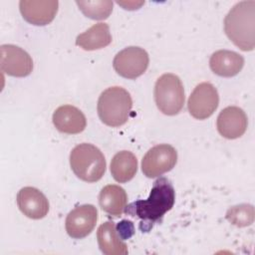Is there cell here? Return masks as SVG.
<instances>
[{
	"label": "cell",
	"instance_id": "obj_15",
	"mask_svg": "<svg viewBox=\"0 0 255 255\" xmlns=\"http://www.w3.org/2000/svg\"><path fill=\"white\" fill-rule=\"evenodd\" d=\"M211 71L224 78L236 76L244 66V58L233 51L219 50L214 52L209 60Z\"/></svg>",
	"mask_w": 255,
	"mask_h": 255
},
{
	"label": "cell",
	"instance_id": "obj_22",
	"mask_svg": "<svg viewBox=\"0 0 255 255\" xmlns=\"http://www.w3.org/2000/svg\"><path fill=\"white\" fill-rule=\"evenodd\" d=\"M116 227H117V230L123 240L129 238L134 233L133 223L128 220H123V221L119 222V224Z\"/></svg>",
	"mask_w": 255,
	"mask_h": 255
},
{
	"label": "cell",
	"instance_id": "obj_1",
	"mask_svg": "<svg viewBox=\"0 0 255 255\" xmlns=\"http://www.w3.org/2000/svg\"><path fill=\"white\" fill-rule=\"evenodd\" d=\"M174 201L175 191L172 183L166 177H159L153 182L149 196L131 202L126 206L125 212L140 219L139 229L147 232L155 223L161 221L163 215L173 207Z\"/></svg>",
	"mask_w": 255,
	"mask_h": 255
},
{
	"label": "cell",
	"instance_id": "obj_9",
	"mask_svg": "<svg viewBox=\"0 0 255 255\" xmlns=\"http://www.w3.org/2000/svg\"><path fill=\"white\" fill-rule=\"evenodd\" d=\"M1 71L8 76L23 78L29 76L33 71V60L22 48L5 44L0 47Z\"/></svg>",
	"mask_w": 255,
	"mask_h": 255
},
{
	"label": "cell",
	"instance_id": "obj_10",
	"mask_svg": "<svg viewBox=\"0 0 255 255\" xmlns=\"http://www.w3.org/2000/svg\"><path fill=\"white\" fill-rule=\"evenodd\" d=\"M98 220V210L92 204H84L73 209L66 218V231L75 239L88 236L95 228Z\"/></svg>",
	"mask_w": 255,
	"mask_h": 255
},
{
	"label": "cell",
	"instance_id": "obj_11",
	"mask_svg": "<svg viewBox=\"0 0 255 255\" xmlns=\"http://www.w3.org/2000/svg\"><path fill=\"white\" fill-rule=\"evenodd\" d=\"M58 6L57 0H22L19 3L23 18L36 26L51 23L58 12Z\"/></svg>",
	"mask_w": 255,
	"mask_h": 255
},
{
	"label": "cell",
	"instance_id": "obj_3",
	"mask_svg": "<svg viewBox=\"0 0 255 255\" xmlns=\"http://www.w3.org/2000/svg\"><path fill=\"white\" fill-rule=\"evenodd\" d=\"M132 108L129 93L122 87H111L105 90L98 100V115L107 126L118 128L125 125Z\"/></svg>",
	"mask_w": 255,
	"mask_h": 255
},
{
	"label": "cell",
	"instance_id": "obj_16",
	"mask_svg": "<svg viewBox=\"0 0 255 255\" xmlns=\"http://www.w3.org/2000/svg\"><path fill=\"white\" fill-rule=\"evenodd\" d=\"M97 239L101 251L106 255L128 254V246L123 241L113 221H107L100 225L97 231Z\"/></svg>",
	"mask_w": 255,
	"mask_h": 255
},
{
	"label": "cell",
	"instance_id": "obj_18",
	"mask_svg": "<svg viewBox=\"0 0 255 255\" xmlns=\"http://www.w3.org/2000/svg\"><path fill=\"white\" fill-rule=\"evenodd\" d=\"M112 43L110 27L107 23L94 24L90 29L78 35L76 45L86 51H94L105 48Z\"/></svg>",
	"mask_w": 255,
	"mask_h": 255
},
{
	"label": "cell",
	"instance_id": "obj_17",
	"mask_svg": "<svg viewBox=\"0 0 255 255\" xmlns=\"http://www.w3.org/2000/svg\"><path fill=\"white\" fill-rule=\"evenodd\" d=\"M128 202L126 190L117 184H109L102 188L99 194V204L108 214L119 217L121 216Z\"/></svg>",
	"mask_w": 255,
	"mask_h": 255
},
{
	"label": "cell",
	"instance_id": "obj_6",
	"mask_svg": "<svg viewBox=\"0 0 255 255\" xmlns=\"http://www.w3.org/2000/svg\"><path fill=\"white\" fill-rule=\"evenodd\" d=\"M177 161V151L167 143L152 146L141 160V170L146 177L153 178L171 170Z\"/></svg>",
	"mask_w": 255,
	"mask_h": 255
},
{
	"label": "cell",
	"instance_id": "obj_14",
	"mask_svg": "<svg viewBox=\"0 0 255 255\" xmlns=\"http://www.w3.org/2000/svg\"><path fill=\"white\" fill-rule=\"evenodd\" d=\"M53 124L63 133L76 134L86 128L87 120L78 108L71 105H64L54 112Z\"/></svg>",
	"mask_w": 255,
	"mask_h": 255
},
{
	"label": "cell",
	"instance_id": "obj_4",
	"mask_svg": "<svg viewBox=\"0 0 255 255\" xmlns=\"http://www.w3.org/2000/svg\"><path fill=\"white\" fill-rule=\"evenodd\" d=\"M70 165L74 173L87 182L100 180L107 167L103 152L94 144L87 142L80 143L72 149Z\"/></svg>",
	"mask_w": 255,
	"mask_h": 255
},
{
	"label": "cell",
	"instance_id": "obj_19",
	"mask_svg": "<svg viewBox=\"0 0 255 255\" xmlns=\"http://www.w3.org/2000/svg\"><path fill=\"white\" fill-rule=\"evenodd\" d=\"M137 170V159L128 150L117 152L111 161V173L114 179L125 183L133 178Z\"/></svg>",
	"mask_w": 255,
	"mask_h": 255
},
{
	"label": "cell",
	"instance_id": "obj_8",
	"mask_svg": "<svg viewBox=\"0 0 255 255\" xmlns=\"http://www.w3.org/2000/svg\"><path fill=\"white\" fill-rule=\"evenodd\" d=\"M219 104V96L216 88L208 82L197 85L187 102L189 114L197 120H205L209 118L217 109Z\"/></svg>",
	"mask_w": 255,
	"mask_h": 255
},
{
	"label": "cell",
	"instance_id": "obj_20",
	"mask_svg": "<svg viewBox=\"0 0 255 255\" xmlns=\"http://www.w3.org/2000/svg\"><path fill=\"white\" fill-rule=\"evenodd\" d=\"M76 3L83 14L93 20L107 19L113 11V2L109 0L76 1Z\"/></svg>",
	"mask_w": 255,
	"mask_h": 255
},
{
	"label": "cell",
	"instance_id": "obj_5",
	"mask_svg": "<svg viewBox=\"0 0 255 255\" xmlns=\"http://www.w3.org/2000/svg\"><path fill=\"white\" fill-rule=\"evenodd\" d=\"M154 101L164 115H177L183 108L185 96L181 80L174 74H163L154 86Z\"/></svg>",
	"mask_w": 255,
	"mask_h": 255
},
{
	"label": "cell",
	"instance_id": "obj_13",
	"mask_svg": "<svg viewBox=\"0 0 255 255\" xmlns=\"http://www.w3.org/2000/svg\"><path fill=\"white\" fill-rule=\"evenodd\" d=\"M17 205L21 212L31 219H41L49 212V201L39 189L26 186L17 193Z\"/></svg>",
	"mask_w": 255,
	"mask_h": 255
},
{
	"label": "cell",
	"instance_id": "obj_21",
	"mask_svg": "<svg viewBox=\"0 0 255 255\" xmlns=\"http://www.w3.org/2000/svg\"><path fill=\"white\" fill-rule=\"evenodd\" d=\"M226 219L238 227L250 225L254 220V208L250 204L233 206L227 211Z\"/></svg>",
	"mask_w": 255,
	"mask_h": 255
},
{
	"label": "cell",
	"instance_id": "obj_12",
	"mask_svg": "<svg viewBox=\"0 0 255 255\" xmlns=\"http://www.w3.org/2000/svg\"><path fill=\"white\" fill-rule=\"evenodd\" d=\"M247 126V116L239 107H227L217 117V130L223 137L228 139H235L243 135Z\"/></svg>",
	"mask_w": 255,
	"mask_h": 255
},
{
	"label": "cell",
	"instance_id": "obj_7",
	"mask_svg": "<svg viewBox=\"0 0 255 255\" xmlns=\"http://www.w3.org/2000/svg\"><path fill=\"white\" fill-rule=\"evenodd\" d=\"M149 63L148 54L140 47L130 46L120 51L114 58L115 71L122 77L134 80L141 76Z\"/></svg>",
	"mask_w": 255,
	"mask_h": 255
},
{
	"label": "cell",
	"instance_id": "obj_2",
	"mask_svg": "<svg viewBox=\"0 0 255 255\" xmlns=\"http://www.w3.org/2000/svg\"><path fill=\"white\" fill-rule=\"evenodd\" d=\"M224 32L229 40L242 51L255 47V1L235 4L224 19Z\"/></svg>",
	"mask_w": 255,
	"mask_h": 255
}]
</instances>
